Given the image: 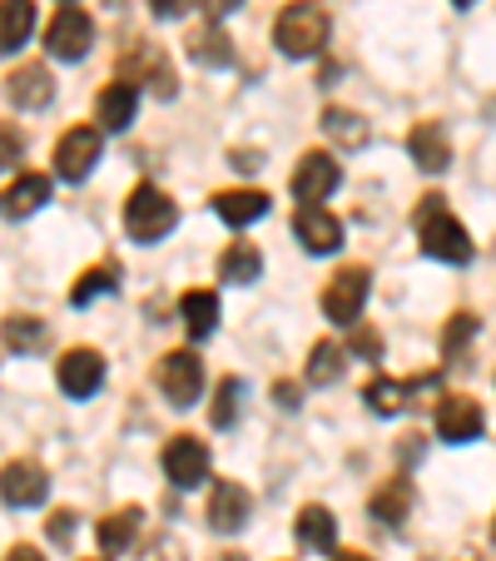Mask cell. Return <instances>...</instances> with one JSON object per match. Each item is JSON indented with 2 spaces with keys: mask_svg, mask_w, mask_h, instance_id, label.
Instances as JSON below:
<instances>
[{
  "mask_svg": "<svg viewBox=\"0 0 496 561\" xmlns=\"http://www.w3.org/2000/svg\"><path fill=\"white\" fill-rule=\"evenodd\" d=\"M180 308H184L189 339H209V333L219 329V294H209V288H189V294L180 298Z\"/></svg>",
  "mask_w": 496,
  "mask_h": 561,
  "instance_id": "83f0119b",
  "label": "cell"
},
{
  "mask_svg": "<svg viewBox=\"0 0 496 561\" xmlns=\"http://www.w3.org/2000/svg\"><path fill=\"white\" fill-rule=\"evenodd\" d=\"M5 561H45V557H41V551H35V547H25V541H21V547H11V551H5Z\"/></svg>",
  "mask_w": 496,
  "mask_h": 561,
  "instance_id": "b9f144b4",
  "label": "cell"
},
{
  "mask_svg": "<svg viewBox=\"0 0 496 561\" xmlns=\"http://www.w3.org/2000/svg\"><path fill=\"white\" fill-rule=\"evenodd\" d=\"M139 561H184V547H180V541H174V537H159L154 547H149Z\"/></svg>",
  "mask_w": 496,
  "mask_h": 561,
  "instance_id": "74e56055",
  "label": "cell"
},
{
  "mask_svg": "<svg viewBox=\"0 0 496 561\" xmlns=\"http://www.w3.org/2000/svg\"><path fill=\"white\" fill-rule=\"evenodd\" d=\"M74 522H80V517H74V512L65 507V512H55V517L45 522V531H50V541H60V547H70V537H74Z\"/></svg>",
  "mask_w": 496,
  "mask_h": 561,
  "instance_id": "8d00e7d4",
  "label": "cell"
},
{
  "mask_svg": "<svg viewBox=\"0 0 496 561\" xmlns=\"http://www.w3.org/2000/svg\"><path fill=\"white\" fill-rule=\"evenodd\" d=\"M407 154L423 174H442L447 164H452V139H447V129L437 125V119H423V125H412V135H407Z\"/></svg>",
  "mask_w": 496,
  "mask_h": 561,
  "instance_id": "9a60e30c",
  "label": "cell"
},
{
  "mask_svg": "<svg viewBox=\"0 0 496 561\" xmlns=\"http://www.w3.org/2000/svg\"><path fill=\"white\" fill-rule=\"evenodd\" d=\"M119 80H129L135 90H139V85H149L159 100H174V90H180L170 55L159 50L154 41H135L125 55H119Z\"/></svg>",
  "mask_w": 496,
  "mask_h": 561,
  "instance_id": "277c9868",
  "label": "cell"
},
{
  "mask_svg": "<svg viewBox=\"0 0 496 561\" xmlns=\"http://www.w3.org/2000/svg\"><path fill=\"white\" fill-rule=\"evenodd\" d=\"M258 274H264V254H258V244H229L219 259V278L223 284H258Z\"/></svg>",
  "mask_w": 496,
  "mask_h": 561,
  "instance_id": "f1b7e54d",
  "label": "cell"
},
{
  "mask_svg": "<svg viewBox=\"0 0 496 561\" xmlns=\"http://www.w3.org/2000/svg\"><path fill=\"white\" fill-rule=\"evenodd\" d=\"M164 472H170V482L180 492H194L209 482V447L199 443L194 433L174 437V443H164Z\"/></svg>",
  "mask_w": 496,
  "mask_h": 561,
  "instance_id": "8fae6325",
  "label": "cell"
},
{
  "mask_svg": "<svg viewBox=\"0 0 496 561\" xmlns=\"http://www.w3.org/2000/svg\"><path fill=\"white\" fill-rule=\"evenodd\" d=\"M457 5H472V0H457Z\"/></svg>",
  "mask_w": 496,
  "mask_h": 561,
  "instance_id": "f6af8a7d",
  "label": "cell"
},
{
  "mask_svg": "<svg viewBox=\"0 0 496 561\" xmlns=\"http://www.w3.org/2000/svg\"><path fill=\"white\" fill-rule=\"evenodd\" d=\"M21 154H25V135L15 125H0V170L21 164Z\"/></svg>",
  "mask_w": 496,
  "mask_h": 561,
  "instance_id": "e575fe53",
  "label": "cell"
},
{
  "mask_svg": "<svg viewBox=\"0 0 496 561\" xmlns=\"http://www.w3.org/2000/svg\"><path fill=\"white\" fill-rule=\"evenodd\" d=\"M55 378H60V392L90 398V392H100V382H105V358H100L95 348H70L60 358V368H55Z\"/></svg>",
  "mask_w": 496,
  "mask_h": 561,
  "instance_id": "5bb4252c",
  "label": "cell"
},
{
  "mask_svg": "<svg viewBox=\"0 0 496 561\" xmlns=\"http://www.w3.org/2000/svg\"><path fill=\"white\" fill-rule=\"evenodd\" d=\"M90 45H95V21H90V11L60 5L55 21L45 25V50H50L55 60H85Z\"/></svg>",
  "mask_w": 496,
  "mask_h": 561,
  "instance_id": "8992f818",
  "label": "cell"
},
{
  "mask_svg": "<svg viewBox=\"0 0 496 561\" xmlns=\"http://www.w3.org/2000/svg\"><path fill=\"white\" fill-rule=\"evenodd\" d=\"M184 50H189V60L204 65V70H223V65H233V41L219 21L194 25V31L184 35Z\"/></svg>",
  "mask_w": 496,
  "mask_h": 561,
  "instance_id": "e0dca14e",
  "label": "cell"
},
{
  "mask_svg": "<svg viewBox=\"0 0 496 561\" xmlns=\"http://www.w3.org/2000/svg\"><path fill=\"white\" fill-rule=\"evenodd\" d=\"M0 339H5V348H15V353H35V348H45V323L31 313H11L0 323Z\"/></svg>",
  "mask_w": 496,
  "mask_h": 561,
  "instance_id": "1f68e13d",
  "label": "cell"
},
{
  "mask_svg": "<svg viewBox=\"0 0 496 561\" xmlns=\"http://www.w3.org/2000/svg\"><path fill=\"white\" fill-rule=\"evenodd\" d=\"M323 135L333 139L338 149H362V145L372 139V129H368V119L353 115V110L327 105V110H323Z\"/></svg>",
  "mask_w": 496,
  "mask_h": 561,
  "instance_id": "484cf974",
  "label": "cell"
},
{
  "mask_svg": "<svg viewBox=\"0 0 496 561\" xmlns=\"http://www.w3.org/2000/svg\"><path fill=\"white\" fill-rule=\"evenodd\" d=\"M368 512L382 522V527H397V522H407V512H412V482H407V477H392V482H382V488L368 497Z\"/></svg>",
  "mask_w": 496,
  "mask_h": 561,
  "instance_id": "d4e9b609",
  "label": "cell"
},
{
  "mask_svg": "<svg viewBox=\"0 0 496 561\" xmlns=\"http://www.w3.org/2000/svg\"><path fill=\"white\" fill-rule=\"evenodd\" d=\"M174 224H180V209H174V199L164 190H154V184H139V190L129 194V204H125L129 239H139V244H159V239H164Z\"/></svg>",
  "mask_w": 496,
  "mask_h": 561,
  "instance_id": "3957f363",
  "label": "cell"
},
{
  "mask_svg": "<svg viewBox=\"0 0 496 561\" xmlns=\"http://www.w3.org/2000/svg\"><path fill=\"white\" fill-rule=\"evenodd\" d=\"M139 527H145V512L139 507H119L115 517H105L95 527V541H100V551H105V557H115V551H125L129 541L139 537Z\"/></svg>",
  "mask_w": 496,
  "mask_h": 561,
  "instance_id": "4316f807",
  "label": "cell"
},
{
  "mask_svg": "<svg viewBox=\"0 0 496 561\" xmlns=\"http://www.w3.org/2000/svg\"><path fill=\"white\" fill-rule=\"evenodd\" d=\"M293 233H298V244H303L308 254H333V249L343 244V224H338V214H327L323 204H298V214H293Z\"/></svg>",
  "mask_w": 496,
  "mask_h": 561,
  "instance_id": "7c38bea8",
  "label": "cell"
},
{
  "mask_svg": "<svg viewBox=\"0 0 496 561\" xmlns=\"http://www.w3.org/2000/svg\"><path fill=\"white\" fill-rule=\"evenodd\" d=\"M214 214H219L223 224H233V229H243V224H254L268 214V194L264 190H223V194H214Z\"/></svg>",
  "mask_w": 496,
  "mask_h": 561,
  "instance_id": "44dd1931",
  "label": "cell"
},
{
  "mask_svg": "<svg viewBox=\"0 0 496 561\" xmlns=\"http://www.w3.org/2000/svg\"><path fill=\"white\" fill-rule=\"evenodd\" d=\"M423 388H437V373H427V378H407V382L372 378L368 388H362V403H368L372 413H382V417H397V413H407V408L417 403V392Z\"/></svg>",
  "mask_w": 496,
  "mask_h": 561,
  "instance_id": "4fadbf2b",
  "label": "cell"
},
{
  "mask_svg": "<svg viewBox=\"0 0 496 561\" xmlns=\"http://www.w3.org/2000/svg\"><path fill=\"white\" fill-rule=\"evenodd\" d=\"M139 110V90L129 85V80H115V85L100 90L95 100V115H100V129H125L129 119H135Z\"/></svg>",
  "mask_w": 496,
  "mask_h": 561,
  "instance_id": "7402d4cb",
  "label": "cell"
},
{
  "mask_svg": "<svg viewBox=\"0 0 496 561\" xmlns=\"http://www.w3.org/2000/svg\"><path fill=\"white\" fill-rule=\"evenodd\" d=\"M476 339V313H452L447 318V333H442V353L447 358H462Z\"/></svg>",
  "mask_w": 496,
  "mask_h": 561,
  "instance_id": "836d02e7",
  "label": "cell"
},
{
  "mask_svg": "<svg viewBox=\"0 0 496 561\" xmlns=\"http://www.w3.org/2000/svg\"><path fill=\"white\" fill-rule=\"evenodd\" d=\"M45 199H50V180H45V174H21L11 190L0 194V214H5V219H25V214H35Z\"/></svg>",
  "mask_w": 496,
  "mask_h": 561,
  "instance_id": "603a6c76",
  "label": "cell"
},
{
  "mask_svg": "<svg viewBox=\"0 0 496 561\" xmlns=\"http://www.w3.org/2000/svg\"><path fill=\"white\" fill-rule=\"evenodd\" d=\"M50 497V477H45L41 462H31V457H21V462H5L0 467V502L5 507H41V502Z\"/></svg>",
  "mask_w": 496,
  "mask_h": 561,
  "instance_id": "30bf717a",
  "label": "cell"
},
{
  "mask_svg": "<svg viewBox=\"0 0 496 561\" xmlns=\"http://www.w3.org/2000/svg\"><path fill=\"white\" fill-rule=\"evenodd\" d=\"M274 398H278V408H298V388H293V382H278Z\"/></svg>",
  "mask_w": 496,
  "mask_h": 561,
  "instance_id": "60d3db41",
  "label": "cell"
},
{
  "mask_svg": "<svg viewBox=\"0 0 496 561\" xmlns=\"http://www.w3.org/2000/svg\"><path fill=\"white\" fill-rule=\"evenodd\" d=\"M397 453L407 457V462H412V457H423V433H407V437H402V447H397Z\"/></svg>",
  "mask_w": 496,
  "mask_h": 561,
  "instance_id": "ab89813d",
  "label": "cell"
},
{
  "mask_svg": "<svg viewBox=\"0 0 496 561\" xmlns=\"http://www.w3.org/2000/svg\"><path fill=\"white\" fill-rule=\"evenodd\" d=\"M214 561H249L243 551H223V557H214Z\"/></svg>",
  "mask_w": 496,
  "mask_h": 561,
  "instance_id": "ee69618b",
  "label": "cell"
},
{
  "mask_svg": "<svg viewBox=\"0 0 496 561\" xmlns=\"http://www.w3.org/2000/svg\"><path fill=\"white\" fill-rule=\"evenodd\" d=\"M333 561H372V557H362V551H338Z\"/></svg>",
  "mask_w": 496,
  "mask_h": 561,
  "instance_id": "7bdbcfd3",
  "label": "cell"
},
{
  "mask_svg": "<svg viewBox=\"0 0 496 561\" xmlns=\"http://www.w3.org/2000/svg\"><path fill=\"white\" fill-rule=\"evenodd\" d=\"M115 288H119V264H115V259H105V264L85 268V274L74 278L70 304H74V308H85V304H95L100 294H115Z\"/></svg>",
  "mask_w": 496,
  "mask_h": 561,
  "instance_id": "f546056e",
  "label": "cell"
},
{
  "mask_svg": "<svg viewBox=\"0 0 496 561\" xmlns=\"http://www.w3.org/2000/svg\"><path fill=\"white\" fill-rule=\"evenodd\" d=\"M249 512H254V497H249L243 482H219V488H214V497H209V527L214 531H243Z\"/></svg>",
  "mask_w": 496,
  "mask_h": 561,
  "instance_id": "ac0fdd59",
  "label": "cell"
},
{
  "mask_svg": "<svg viewBox=\"0 0 496 561\" xmlns=\"http://www.w3.org/2000/svg\"><path fill=\"white\" fill-rule=\"evenodd\" d=\"M343 358H348V353L333 339L313 343V353H308V382H313V388H333V382L343 378Z\"/></svg>",
  "mask_w": 496,
  "mask_h": 561,
  "instance_id": "4dcf8cb0",
  "label": "cell"
},
{
  "mask_svg": "<svg viewBox=\"0 0 496 561\" xmlns=\"http://www.w3.org/2000/svg\"><path fill=\"white\" fill-rule=\"evenodd\" d=\"M368 288H372V274L362 264L338 268L323 288V313L333 318V323H343V329H353L358 313H362V304H368Z\"/></svg>",
  "mask_w": 496,
  "mask_h": 561,
  "instance_id": "5b68a950",
  "label": "cell"
},
{
  "mask_svg": "<svg viewBox=\"0 0 496 561\" xmlns=\"http://www.w3.org/2000/svg\"><path fill=\"white\" fill-rule=\"evenodd\" d=\"M348 348L358 353V358H368V363H378L382 358V339L372 329H362V323H353V333H348Z\"/></svg>",
  "mask_w": 496,
  "mask_h": 561,
  "instance_id": "d590c367",
  "label": "cell"
},
{
  "mask_svg": "<svg viewBox=\"0 0 496 561\" xmlns=\"http://www.w3.org/2000/svg\"><path fill=\"white\" fill-rule=\"evenodd\" d=\"M492 537H496V522H492Z\"/></svg>",
  "mask_w": 496,
  "mask_h": 561,
  "instance_id": "bcb514c9",
  "label": "cell"
},
{
  "mask_svg": "<svg viewBox=\"0 0 496 561\" xmlns=\"http://www.w3.org/2000/svg\"><path fill=\"white\" fill-rule=\"evenodd\" d=\"M338 180H343L338 159L323 154V149H308V154L298 159V170H293V180H288V190H293L298 204H323L327 194L338 190Z\"/></svg>",
  "mask_w": 496,
  "mask_h": 561,
  "instance_id": "9c48e42d",
  "label": "cell"
},
{
  "mask_svg": "<svg viewBox=\"0 0 496 561\" xmlns=\"http://www.w3.org/2000/svg\"><path fill=\"white\" fill-rule=\"evenodd\" d=\"M239 398H243V382H239V378H223L219 392H214L209 423H214V427H233V423H239Z\"/></svg>",
  "mask_w": 496,
  "mask_h": 561,
  "instance_id": "d6a6232c",
  "label": "cell"
},
{
  "mask_svg": "<svg viewBox=\"0 0 496 561\" xmlns=\"http://www.w3.org/2000/svg\"><path fill=\"white\" fill-rule=\"evenodd\" d=\"M154 382L174 408H194L204 392V363L194 358V353H164V358L154 363Z\"/></svg>",
  "mask_w": 496,
  "mask_h": 561,
  "instance_id": "52a82bcc",
  "label": "cell"
},
{
  "mask_svg": "<svg viewBox=\"0 0 496 561\" xmlns=\"http://www.w3.org/2000/svg\"><path fill=\"white\" fill-rule=\"evenodd\" d=\"M100 145H105V139H100L95 125H70L60 139H55V174L80 184L100 164Z\"/></svg>",
  "mask_w": 496,
  "mask_h": 561,
  "instance_id": "ba28073f",
  "label": "cell"
},
{
  "mask_svg": "<svg viewBox=\"0 0 496 561\" xmlns=\"http://www.w3.org/2000/svg\"><path fill=\"white\" fill-rule=\"evenodd\" d=\"M199 0H149V11L154 15H164V21H174V15H184V11H194Z\"/></svg>",
  "mask_w": 496,
  "mask_h": 561,
  "instance_id": "f35d334b",
  "label": "cell"
},
{
  "mask_svg": "<svg viewBox=\"0 0 496 561\" xmlns=\"http://www.w3.org/2000/svg\"><path fill=\"white\" fill-rule=\"evenodd\" d=\"M486 417H482V403H472V398H442L437 403V433H442V443H472V437H482Z\"/></svg>",
  "mask_w": 496,
  "mask_h": 561,
  "instance_id": "2e32d148",
  "label": "cell"
},
{
  "mask_svg": "<svg viewBox=\"0 0 496 561\" xmlns=\"http://www.w3.org/2000/svg\"><path fill=\"white\" fill-rule=\"evenodd\" d=\"M412 224H417V239L432 259L442 264H472V233L457 224V214L447 209L442 194H423L417 209H412Z\"/></svg>",
  "mask_w": 496,
  "mask_h": 561,
  "instance_id": "6da1fadb",
  "label": "cell"
},
{
  "mask_svg": "<svg viewBox=\"0 0 496 561\" xmlns=\"http://www.w3.org/2000/svg\"><path fill=\"white\" fill-rule=\"evenodd\" d=\"M327 31H333V21H327L318 0H288L274 21V45L284 55H293V60H313L327 45Z\"/></svg>",
  "mask_w": 496,
  "mask_h": 561,
  "instance_id": "7a4b0ae2",
  "label": "cell"
},
{
  "mask_svg": "<svg viewBox=\"0 0 496 561\" xmlns=\"http://www.w3.org/2000/svg\"><path fill=\"white\" fill-rule=\"evenodd\" d=\"M293 537L303 541L308 551H333V547H338V522H333V512H327V507L308 502V507H298Z\"/></svg>",
  "mask_w": 496,
  "mask_h": 561,
  "instance_id": "ffe728a7",
  "label": "cell"
},
{
  "mask_svg": "<svg viewBox=\"0 0 496 561\" xmlns=\"http://www.w3.org/2000/svg\"><path fill=\"white\" fill-rule=\"evenodd\" d=\"M35 31V0H0V55L21 50Z\"/></svg>",
  "mask_w": 496,
  "mask_h": 561,
  "instance_id": "cb8c5ba5",
  "label": "cell"
},
{
  "mask_svg": "<svg viewBox=\"0 0 496 561\" xmlns=\"http://www.w3.org/2000/svg\"><path fill=\"white\" fill-rule=\"evenodd\" d=\"M5 95L21 110H45L55 100V80L45 65H21V70H11V80H5Z\"/></svg>",
  "mask_w": 496,
  "mask_h": 561,
  "instance_id": "d6986e66",
  "label": "cell"
}]
</instances>
